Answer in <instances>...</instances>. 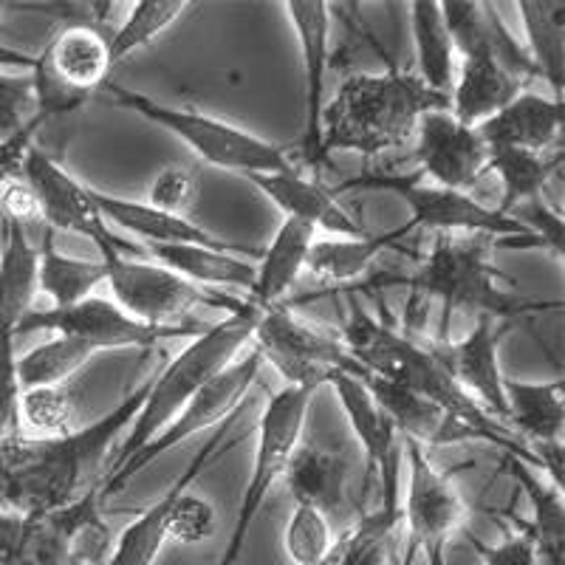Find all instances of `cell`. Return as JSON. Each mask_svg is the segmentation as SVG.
I'll return each instance as SVG.
<instances>
[{
	"mask_svg": "<svg viewBox=\"0 0 565 565\" xmlns=\"http://www.w3.org/2000/svg\"><path fill=\"white\" fill-rule=\"evenodd\" d=\"M150 380L141 382L108 416L57 438L26 433L0 438V512L38 514L74 503L97 487L105 456L148 398Z\"/></svg>",
	"mask_w": 565,
	"mask_h": 565,
	"instance_id": "cell-1",
	"label": "cell"
},
{
	"mask_svg": "<svg viewBox=\"0 0 565 565\" xmlns=\"http://www.w3.org/2000/svg\"><path fill=\"white\" fill-rule=\"evenodd\" d=\"M427 110H452L450 97L430 90L416 74L391 65L382 74H351L322 110V156L334 150L365 159L402 148Z\"/></svg>",
	"mask_w": 565,
	"mask_h": 565,
	"instance_id": "cell-2",
	"label": "cell"
},
{
	"mask_svg": "<svg viewBox=\"0 0 565 565\" xmlns=\"http://www.w3.org/2000/svg\"><path fill=\"white\" fill-rule=\"evenodd\" d=\"M342 342L351 356L365 367L371 376L405 387L416 396L430 398L438 407L456 416L458 422L476 427V430L507 436L503 424L494 422L487 411L472 402L452 380L450 367L444 365L436 340L424 342L418 337L387 326L380 317L365 309V302L356 295L348 297V320L342 328Z\"/></svg>",
	"mask_w": 565,
	"mask_h": 565,
	"instance_id": "cell-3",
	"label": "cell"
},
{
	"mask_svg": "<svg viewBox=\"0 0 565 565\" xmlns=\"http://www.w3.org/2000/svg\"><path fill=\"white\" fill-rule=\"evenodd\" d=\"M494 244L498 241L487 235H436L416 275L407 277L411 286L407 309H413L418 300L441 302V326L436 342H450L447 328L456 311H476L478 317L487 315L512 322L523 315H537L559 306L552 300H526L503 289L501 282L507 280V275L492 264Z\"/></svg>",
	"mask_w": 565,
	"mask_h": 565,
	"instance_id": "cell-4",
	"label": "cell"
},
{
	"mask_svg": "<svg viewBox=\"0 0 565 565\" xmlns=\"http://www.w3.org/2000/svg\"><path fill=\"white\" fill-rule=\"evenodd\" d=\"M257 320H260V309L255 302L241 300L235 309L226 311L224 320L210 322L199 337L190 340L184 351H179V356L168 362L159 376L150 380L148 398L130 422L128 436L110 458V467L103 478L114 476L141 447H148L206 382L215 380L226 365L238 360V353L252 342Z\"/></svg>",
	"mask_w": 565,
	"mask_h": 565,
	"instance_id": "cell-5",
	"label": "cell"
},
{
	"mask_svg": "<svg viewBox=\"0 0 565 565\" xmlns=\"http://www.w3.org/2000/svg\"><path fill=\"white\" fill-rule=\"evenodd\" d=\"M114 103L125 110H134L136 116L159 125L161 130L173 134L175 139L184 141L201 161L212 168L232 170V173L252 175V173H286L297 170L295 159L286 148L252 130L238 128V125L224 122L218 116L201 114L193 108H175V105L150 99L148 94H139L125 85L105 83Z\"/></svg>",
	"mask_w": 565,
	"mask_h": 565,
	"instance_id": "cell-6",
	"label": "cell"
},
{
	"mask_svg": "<svg viewBox=\"0 0 565 565\" xmlns=\"http://www.w3.org/2000/svg\"><path fill=\"white\" fill-rule=\"evenodd\" d=\"M342 190H380L405 201L411 218L407 224L416 230H436L438 235H487L494 238V246H534L526 226L518 224L512 215L487 206L476 195L444 190L427 184L422 173L413 175H360L342 184Z\"/></svg>",
	"mask_w": 565,
	"mask_h": 565,
	"instance_id": "cell-7",
	"label": "cell"
},
{
	"mask_svg": "<svg viewBox=\"0 0 565 565\" xmlns=\"http://www.w3.org/2000/svg\"><path fill=\"white\" fill-rule=\"evenodd\" d=\"M252 342L264 362H269L286 380V387L317 393L334 380L337 373H351L362 380L367 376L365 367L353 360L340 337H331L286 306H271L260 311Z\"/></svg>",
	"mask_w": 565,
	"mask_h": 565,
	"instance_id": "cell-8",
	"label": "cell"
},
{
	"mask_svg": "<svg viewBox=\"0 0 565 565\" xmlns=\"http://www.w3.org/2000/svg\"><path fill=\"white\" fill-rule=\"evenodd\" d=\"M20 179L26 181V186L32 190L38 215L52 232L60 230L83 235V238L97 246L103 260L114 255L148 257L136 241L119 238L110 230L99 206L94 204L90 186L83 184L77 175H71L52 153H45L34 141L23 153V161H20Z\"/></svg>",
	"mask_w": 565,
	"mask_h": 565,
	"instance_id": "cell-9",
	"label": "cell"
},
{
	"mask_svg": "<svg viewBox=\"0 0 565 565\" xmlns=\"http://www.w3.org/2000/svg\"><path fill=\"white\" fill-rule=\"evenodd\" d=\"M264 365H266L264 356L252 348V351H246L244 356H238L232 365H226L215 380L206 382V385L201 387L190 402H186L184 411H181L179 416H175L173 422H170L168 427H164V430L148 444V447H141L128 463H122V467L116 469L114 476L103 478V483H99V487H103V501L105 498H110V494L119 492L130 478L139 476L141 469L150 467L156 458L175 450L179 444L190 441V438L199 436V433L215 430L221 422L235 416V413L244 407L246 396H249V391L255 387Z\"/></svg>",
	"mask_w": 565,
	"mask_h": 565,
	"instance_id": "cell-10",
	"label": "cell"
},
{
	"mask_svg": "<svg viewBox=\"0 0 565 565\" xmlns=\"http://www.w3.org/2000/svg\"><path fill=\"white\" fill-rule=\"evenodd\" d=\"M315 393L300 391V387H282V391L271 393L269 405H266L260 424H257V450L255 463H252L249 481L244 489V501H241L235 523H232L230 540L221 554L218 565H235L241 552L246 546V537L252 532V523L264 509L266 498H269L271 487L282 478V469L289 461L291 450L300 441L302 424L309 416V405Z\"/></svg>",
	"mask_w": 565,
	"mask_h": 565,
	"instance_id": "cell-11",
	"label": "cell"
},
{
	"mask_svg": "<svg viewBox=\"0 0 565 565\" xmlns=\"http://www.w3.org/2000/svg\"><path fill=\"white\" fill-rule=\"evenodd\" d=\"M105 266H108V280L105 282L114 295L110 300L134 320L156 328L186 326L190 322L186 317L193 315L199 306H212V309L221 306V309L232 311L241 302L238 297L201 289V286L164 269L150 257L114 255L105 257Z\"/></svg>",
	"mask_w": 565,
	"mask_h": 565,
	"instance_id": "cell-12",
	"label": "cell"
},
{
	"mask_svg": "<svg viewBox=\"0 0 565 565\" xmlns=\"http://www.w3.org/2000/svg\"><path fill=\"white\" fill-rule=\"evenodd\" d=\"M402 447H405L407 463L402 523L411 537L402 565H413L418 548L427 557V565H447V546L467 521V501L452 483V472L438 469L424 447L405 438H402Z\"/></svg>",
	"mask_w": 565,
	"mask_h": 565,
	"instance_id": "cell-13",
	"label": "cell"
},
{
	"mask_svg": "<svg viewBox=\"0 0 565 565\" xmlns=\"http://www.w3.org/2000/svg\"><path fill=\"white\" fill-rule=\"evenodd\" d=\"M110 57L108 38L97 26L74 20L57 32L34 63V94L38 116L49 119L77 110L97 88L108 83Z\"/></svg>",
	"mask_w": 565,
	"mask_h": 565,
	"instance_id": "cell-14",
	"label": "cell"
},
{
	"mask_svg": "<svg viewBox=\"0 0 565 565\" xmlns=\"http://www.w3.org/2000/svg\"><path fill=\"white\" fill-rule=\"evenodd\" d=\"M210 322H186V326L156 328L148 322L134 320L125 315L110 297H88V300L68 306V309H32L18 326L14 337L32 334V331H54L57 337H74L88 342L97 351L110 348H150L156 342L179 340V337H199Z\"/></svg>",
	"mask_w": 565,
	"mask_h": 565,
	"instance_id": "cell-15",
	"label": "cell"
},
{
	"mask_svg": "<svg viewBox=\"0 0 565 565\" xmlns=\"http://www.w3.org/2000/svg\"><path fill=\"white\" fill-rule=\"evenodd\" d=\"M99 483L54 512H0V565H83L77 532L90 514L103 512Z\"/></svg>",
	"mask_w": 565,
	"mask_h": 565,
	"instance_id": "cell-16",
	"label": "cell"
},
{
	"mask_svg": "<svg viewBox=\"0 0 565 565\" xmlns=\"http://www.w3.org/2000/svg\"><path fill=\"white\" fill-rule=\"evenodd\" d=\"M418 173L430 184L469 193L489 179V148L476 125L458 122L452 110H427L416 125Z\"/></svg>",
	"mask_w": 565,
	"mask_h": 565,
	"instance_id": "cell-17",
	"label": "cell"
},
{
	"mask_svg": "<svg viewBox=\"0 0 565 565\" xmlns=\"http://www.w3.org/2000/svg\"><path fill=\"white\" fill-rule=\"evenodd\" d=\"M328 387L337 393V402H340L353 436L360 441L362 456H365V487H362V498H367L373 481H376L382 487V507L398 509V469H402L405 447H402V438H398L396 427L382 413V407L373 402L371 391H367L362 376L337 373L334 380L328 382Z\"/></svg>",
	"mask_w": 565,
	"mask_h": 565,
	"instance_id": "cell-18",
	"label": "cell"
},
{
	"mask_svg": "<svg viewBox=\"0 0 565 565\" xmlns=\"http://www.w3.org/2000/svg\"><path fill=\"white\" fill-rule=\"evenodd\" d=\"M286 18L297 34L306 85V130L300 148L311 168H322V110H326V74L331 63V7L322 0H286Z\"/></svg>",
	"mask_w": 565,
	"mask_h": 565,
	"instance_id": "cell-19",
	"label": "cell"
},
{
	"mask_svg": "<svg viewBox=\"0 0 565 565\" xmlns=\"http://www.w3.org/2000/svg\"><path fill=\"white\" fill-rule=\"evenodd\" d=\"M503 331L507 322L481 315L476 317V328L463 340L436 342V345L461 391L494 422L507 424V396H503L507 373L501 371V353H498Z\"/></svg>",
	"mask_w": 565,
	"mask_h": 565,
	"instance_id": "cell-20",
	"label": "cell"
},
{
	"mask_svg": "<svg viewBox=\"0 0 565 565\" xmlns=\"http://www.w3.org/2000/svg\"><path fill=\"white\" fill-rule=\"evenodd\" d=\"M235 418H238V413L226 418V422H221L215 427V433L201 444L199 452L193 456V463L181 472L179 481L114 540V548H110V557L105 565H153L159 559L161 548L168 546V514L173 509L175 498L199 481V476L210 467L212 458L224 456L230 450L232 441H226V436H230Z\"/></svg>",
	"mask_w": 565,
	"mask_h": 565,
	"instance_id": "cell-21",
	"label": "cell"
},
{
	"mask_svg": "<svg viewBox=\"0 0 565 565\" xmlns=\"http://www.w3.org/2000/svg\"><path fill=\"white\" fill-rule=\"evenodd\" d=\"M90 195H94V204L99 206L103 218L108 224H116L119 230L136 235V244L139 246H175V244H199V246H212V249H226L238 252V255L257 260L260 249L257 246L246 244H232V241L218 238L206 232L204 226L195 224L193 218H184V215H175V212H161L156 206H150L148 201L136 199H122V195L99 193L90 186Z\"/></svg>",
	"mask_w": 565,
	"mask_h": 565,
	"instance_id": "cell-22",
	"label": "cell"
},
{
	"mask_svg": "<svg viewBox=\"0 0 565 565\" xmlns=\"http://www.w3.org/2000/svg\"><path fill=\"white\" fill-rule=\"evenodd\" d=\"M244 179H249L277 210L286 212V218L302 221V224L315 226L317 232H326L331 238H362V235H367L365 226L353 218L328 186L302 175L300 170L252 173Z\"/></svg>",
	"mask_w": 565,
	"mask_h": 565,
	"instance_id": "cell-23",
	"label": "cell"
},
{
	"mask_svg": "<svg viewBox=\"0 0 565 565\" xmlns=\"http://www.w3.org/2000/svg\"><path fill=\"white\" fill-rule=\"evenodd\" d=\"M565 103L563 99H546L534 94L532 88L523 90L521 97L503 105L498 114L476 125L489 150L514 148L532 150V153H548L554 141L563 134Z\"/></svg>",
	"mask_w": 565,
	"mask_h": 565,
	"instance_id": "cell-24",
	"label": "cell"
},
{
	"mask_svg": "<svg viewBox=\"0 0 565 565\" xmlns=\"http://www.w3.org/2000/svg\"><path fill=\"white\" fill-rule=\"evenodd\" d=\"M317 241V230L302 221L286 218L277 226L275 238L266 249H260V264L255 266V286L249 289L246 300L255 302L257 309L280 306L289 289L300 280L309 264V252Z\"/></svg>",
	"mask_w": 565,
	"mask_h": 565,
	"instance_id": "cell-25",
	"label": "cell"
},
{
	"mask_svg": "<svg viewBox=\"0 0 565 565\" xmlns=\"http://www.w3.org/2000/svg\"><path fill=\"white\" fill-rule=\"evenodd\" d=\"M282 481L289 487V494L300 507L320 509L334 521V514L345 509L348 498V461L337 452H328L317 444L297 441L291 450Z\"/></svg>",
	"mask_w": 565,
	"mask_h": 565,
	"instance_id": "cell-26",
	"label": "cell"
},
{
	"mask_svg": "<svg viewBox=\"0 0 565 565\" xmlns=\"http://www.w3.org/2000/svg\"><path fill=\"white\" fill-rule=\"evenodd\" d=\"M38 249L29 244L26 226L3 215L0 249V340L14 337L23 317L34 309L38 295Z\"/></svg>",
	"mask_w": 565,
	"mask_h": 565,
	"instance_id": "cell-27",
	"label": "cell"
},
{
	"mask_svg": "<svg viewBox=\"0 0 565 565\" xmlns=\"http://www.w3.org/2000/svg\"><path fill=\"white\" fill-rule=\"evenodd\" d=\"M507 472L521 483L523 494L532 507V521H518V529L532 540L537 563L565 565V498L552 483L540 481L534 467L518 456L503 452Z\"/></svg>",
	"mask_w": 565,
	"mask_h": 565,
	"instance_id": "cell-28",
	"label": "cell"
},
{
	"mask_svg": "<svg viewBox=\"0 0 565 565\" xmlns=\"http://www.w3.org/2000/svg\"><path fill=\"white\" fill-rule=\"evenodd\" d=\"M503 396H507V424H512L514 430L526 438V447L543 441H563V376L546 382L503 376Z\"/></svg>",
	"mask_w": 565,
	"mask_h": 565,
	"instance_id": "cell-29",
	"label": "cell"
},
{
	"mask_svg": "<svg viewBox=\"0 0 565 565\" xmlns=\"http://www.w3.org/2000/svg\"><path fill=\"white\" fill-rule=\"evenodd\" d=\"M150 260L164 269L175 271L195 286H232L246 289L255 286V264L238 252L212 249L199 244H175V246H141Z\"/></svg>",
	"mask_w": 565,
	"mask_h": 565,
	"instance_id": "cell-30",
	"label": "cell"
},
{
	"mask_svg": "<svg viewBox=\"0 0 565 565\" xmlns=\"http://www.w3.org/2000/svg\"><path fill=\"white\" fill-rule=\"evenodd\" d=\"M411 232L413 226L405 221V224L396 226V230L380 232V235H371V232H367L362 238H317L309 252L306 271H311V275L320 277V280L331 282L360 280L382 252L396 246L398 241L407 238Z\"/></svg>",
	"mask_w": 565,
	"mask_h": 565,
	"instance_id": "cell-31",
	"label": "cell"
},
{
	"mask_svg": "<svg viewBox=\"0 0 565 565\" xmlns=\"http://www.w3.org/2000/svg\"><path fill=\"white\" fill-rule=\"evenodd\" d=\"M411 32L416 43L418 74L424 85L436 94L450 97L456 88V45L444 26L441 7L436 0H413L411 3Z\"/></svg>",
	"mask_w": 565,
	"mask_h": 565,
	"instance_id": "cell-32",
	"label": "cell"
},
{
	"mask_svg": "<svg viewBox=\"0 0 565 565\" xmlns=\"http://www.w3.org/2000/svg\"><path fill=\"white\" fill-rule=\"evenodd\" d=\"M526 32V49L540 79H548L557 99L565 88V3L563 0H523L518 3Z\"/></svg>",
	"mask_w": 565,
	"mask_h": 565,
	"instance_id": "cell-33",
	"label": "cell"
},
{
	"mask_svg": "<svg viewBox=\"0 0 565 565\" xmlns=\"http://www.w3.org/2000/svg\"><path fill=\"white\" fill-rule=\"evenodd\" d=\"M38 255V291L52 297L54 309H68L88 300L108 280L105 260H77L54 249L52 230H45L43 249Z\"/></svg>",
	"mask_w": 565,
	"mask_h": 565,
	"instance_id": "cell-34",
	"label": "cell"
},
{
	"mask_svg": "<svg viewBox=\"0 0 565 565\" xmlns=\"http://www.w3.org/2000/svg\"><path fill=\"white\" fill-rule=\"evenodd\" d=\"M563 164V150L557 153H532V150L501 148L489 150L487 173L501 181V201L494 210L503 215L529 199L543 195V186Z\"/></svg>",
	"mask_w": 565,
	"mask_h": 565,
	"instance_id": "cell-35",
	"label": "cell"
},
{
	"mask_svg": "<svg viewBox=\"0 0 565 565\" xmlns=\"http://www.w3.org/2000/svg\"><path fill=\"white\" fill-rule=\"evenodd\" d=\"M402 523V509H371L362 512L345 534H340L337 548L326 565H393V532Z\"/></svg>",
	"mask_w": 565,
	"mask_h": 565,
	"instance_id": "cell-36",
	"label": "cell"
},
{
	"mask_svg": "<svg viewBox=\"0 0 565 565\" xmlns=\"http://www.w3.org/2000/svg\"><path fill=\"white\" fill-rule=\"evenodd\" d=\"M94 353H97V348H90L88 342H79L74 337H54V340L18 356L20 387L29 391V387L68 385L71 376L79 373V367Z\"/></svg>",
	"mask_w": 565,
	"mask_h": 565,
	"instance_id": "cell-37",
	"label": "cell"
},
{
	"mask_svg": "<svg viewBox=\"0 0 565 565\" xmlns=\"http://www.w3.org/2000/svg\"><path fill=\"white\" fill-rule=\"evenodd\" d=\"M186 9H190L186 0H139L134 3L128 20L108 34L110 68L128 60L130 54L141 52L145 45L156 43Z\"/></svg>",
	"mask_w": 565,
	"mask_h": 565,
	"instance_id": "cell-38",
	"label": "cell"
},
{
	"mask_svg": "<svg viewBox=\"0 0 565 565\" xmlns=\"http://www.w3.org/2000/svg\"><path fill=\"white\" fill-rule=\"evenodd\" d=\"M337 540L340 534L328 514L295 503L282 532V548L289 554L291 565H322L337 548Z\"/></svg>",
	"mask_w": 565,
	"mask_h": 565,
	"instance_id": "cell-39",
	"label": "cell"
},
{
	"mask_svg": "<svg viewBox=\"0 0 565 565\" xmlns=\"http://www.w3.org/2000/svg\"><path fill=\"white\" fill-rule=\"evenodd\" d=\"M74 402L65 385L29 387L20 396V433L34 438H57L71 433Z\"/></svg>",
	"mask_w": 565,
	"mask_h": 565,
	"instance_id": "cell-40",
	"label": "cell"
},
{
	"mask_svg": "<svg viewBox=\"0 0 565 565\" xmlns=\"http://www.w3.org/2000/svg\"><path fill=\"white\" fill-rule=\"evenodd\" d=\"M218 529V514L206 498L193 494L190 489L175 498L168 514V543L179 546H201Z\"/></svg>",
	"mask_w": 565,
	"mask_h": 565,
	"instance_id": "cell-41",
	"label": "cell"
},
{
	"mask_svg": "<svg viewBox=\"0 0 565 565\" xmlns=\"http://www.w3.org/2000/svg\"><path fill=\"white\" fill-rule=\"evenodd\" d=\"M38 116L32 71H0V145L18 136Z\"/></svg>",
	"mask_w": 565,
	"mask_h": 565,
	"instance_id": "cell-42",
	"label": "cell"
},
{
	"mask_svg": "<svg viewBox=\"0 0 565 565\" xmlns=\"http://www.w3.org/2000/svg\"><path fill=\"white\" fill-rule=\"evenodd\" d=\"M509 215H512L518 224L526 226V232L532 235L534 246H546L554 257H559V260H563L565 224H563V218H559V212L552 210L543 195L523 201V204L514 206Z\"/></svg>",
	"mask_w": 565,
	"mask_h": 565,
	"instance_id": "cell-43",
	"label": "cell"
},
{
	"mask_svg": "<svg viewBox=\"0 0 565 565\" xmlns=\"http://www.w3.org/2000/svg\"><path fill=\"white\" fill-rule=\"evenodd\" d=\"M195 175L186 168L179 164H170V168H161L153 175L148 186V204L156 206L161 212H175V215H184V210L195 201Z\"/></svg>",
	"mask_w": 565,
	"mask_h": 565,
	"instance_id": "cell-44",
	"label": "cell"
},
{
	"mask_svg": "<svg viewBox=\"0 0 565 565\" xmlns=\"http://www.w3.org/2000/svg\"><path fill=\"white\" fill-rule=\"evenodd\" d=\"M20 396L23 387L18 380L14 337H3L0 340V438L20 433Z\"/></svg>",
	"mask_w": 565,
	"mask_h": 565,
	"instance_id": "cell-45",
	"label": "cell"
},
{
	"mask_svg": "<svg viewBox=\"0 0 565 565\" xmlns=\"http://www.w3.org/2000/svg\"><path fill=\"white\" fill-rule=\"evenodd\" d=\"M472 548H476L481 565H540L537 552H534L532 540L523 532L512 534V537L494 543V546H487L481 540L469 537Z\"/></svg>",
	"mask_w": 565,
	"mask_h": 565,
	"instance_id": "cell-46",
	"label": "cell"
},
{
	"mask_svg": "<svg viewBox=\"0 0 565 565\" xmlns=\"http://www.w3.org/2000/svg\"><path fill=\"white\" fill-rule=\"evenodd\" d=\"M43 122H45V119L34 116L32 122H29L23 130H20L18 136H12V139L0 145V186L7 184V181L18 179L23 153H26V148H29V145H32V136L38 134V128Z\"/></svg>",
	"mask_w": 565,
	"mask_h": 565,
	"instance_id": "cell-47",
	"label": "cell"
},
{
	"mask_svg": "<svg viewBox=\"0 0 565 565\" xmlns=\"http://www.w3.org/2000/svg\"><path fill=\"white\" fill-rule=\"evenodd\" d=\"M34 63H38V57H32V54H23L12 45L0 43V71H34Z\"/></svg>",
	"mask_w": 565,
	"mask_h": 565,
	"instance_id": "cell-48",
	"label": "cell"
},
{
	"mask_svg": "<svg viewBox=\"0 0 565 565\" xmlns=\"http://www.w3.org/2000/svg\"><path fill=\"white\" fill-rule=\"evenodd\" d=\"M3 9H9V3H0V18H3Z\"/></svg>",
	"mask_w": 565,
	"mask_h": 565,
	"instance_id": "cell-49",
	"label": "cell"
}]
</instances>
